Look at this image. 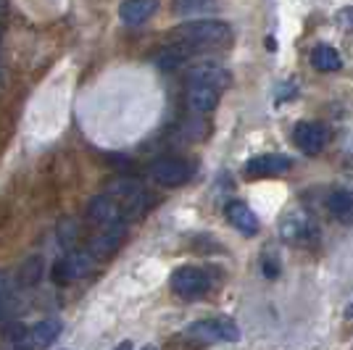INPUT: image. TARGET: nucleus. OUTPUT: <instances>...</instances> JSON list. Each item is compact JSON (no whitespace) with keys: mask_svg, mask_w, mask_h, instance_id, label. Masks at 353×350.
I'll return each mask as SVG.
<instances>
[{"mask_svg":"<svg viewBox=\"0 0 353 350\" xmlns=\"http://www.w3.org/2000/svg\"><path fill=\"white\" fill-rule=\"evenodd\" d=\"M174 40L190 45L195 50H208V48H221L230 43L232 30H230V24L216 21V19H198V21L179 24L174 30Z\"/></svg>","mask_w":353,"mask_h":350,"instance_id":"obj_1","label":"nucleus"},{"mask_svg":"<svg viewBox=\"0 0 353 350\" xmlns=\"http://www.w3.org/2000/svg\"><path fill=\"white\" fill-rule=\"evenodd\" d=\"M214 287V277L203 266H182L172 274V292L182 300H198Z\"/></svg>","mask_w":353,"mask_h":350,"instance_id":"obj_2","label":"nucleus"},{"mask_svg":"<svg viewBox=\"0 0 353 350\" xmlns=\"http://www.w3.org/2000/svg\"><path fill=\"white\" fill-rule=\"evenodd\" d=\"M188 337L192 342H237L240 340V329L235 321L230 319H203L195 321L188 327Z\"/></svg>","mask_w":353,"mask_h":350,"instance_id":"obj_3","label":"nucleus"},{"mask_svg":"<svg viewBox=\"0 0 353 350\" xmlns=\"http://www.w3.org/2000/svg\"><path fill=\"white\" fill-rule=\"evenodd\" d=\"M148 174L161 187H182V185H188L192 179L195 169L182 158H159L150 163Z\"/></svg>","mask_w":353,"mask_h":350,"instance_id":"obj_4","label":"nucleus"},{"mask_svg":"<svg viewBox=\"0 0 353 350\" xmlns=\"http://www.w3.org/2000/svg\"><path fill=\"white\" fill-rule=\"evenodd\" d=\"M280 237L285 243H293V245H314L316 243V224L309 214L303 211H290L285 219L280 221Z\"/></svg>","mask_w":353,"mask_h":350,"instance_id":"obj_5","label":"nucleus"},{"mask_svg":"<svg viewBox=\"0 0 353 350\" xmlns=\"http://www.w3.org/2000/svg\"><path fill=\"white\" fill-rule=\"evenodd\" d=\"M124 237H127V221L105 224V227H101V232L92 237L88 253L92 258H108V256L124 243Z\"/></svg>","mask_w":353,"mask_h":350,"instance_id":"obj_6","label":"nucleus"},{"mask_svg":"<svg viewBox=\"0 0 353 350\" xmlns=\"http://www.w3.org/2000/svg\"><path fill=\"white\" fill-rule=\"evenodd\" d=\"M293 140L303 156H316L327 145V130L316 121H301V124H295Z\"/></svg>","mask_w":353,"mask_h":350,"instance_id":"obj_7","label":"nucleus"},{"mask_svg":"<svg viewBox=\"0 0 353 350\" xmlns=\"http://www.w3.org/2000/svg\"><path fill=\"white\" fill-rule=\"evenodd\" d=\"M293 161L288 156H277V153H264V156H253L245 163V174L250 179H261V176H280L290 172Z\"/></svg>","mask_w":353,"mask_h":350,"instance_id":"obj_8","label":"nucleus"},{"mask_svg":"<svg viewBox=\"0 0 353 350\" xmlns=\"http://www.w3.org/2000/svg\"><path fill=\"white\" fill-rule=\"evenodd\" d=\"M230 82H232L230 72L216 66V63H198V66H192L190 72H188V85H206V88L224 92V90L230 88Z\"/></svg>","mask_w":353,"mask_h":350,"instance_id":"obj_9","label":"nucleus"},{"mask_svg":"<svg viewBox=\"0 0 353 350\" xmlns=\"http://www.w3.org/2000/svg\"><path fill=\"white\" fill-rule=\"evenodd\" d=\"M88 219L98 227H105V224H114V221H124V216H121V208H119L117 200L108 192H103V195H95L90 200Z\"/></svg>","mask_w":353,"mask_h":350,"instance_id":"obj_10","label":"nucleus"},{"mask_svg":"<svg viewBox=\"0 0 353 350\" xmlns=\"http://www.w3.org/2000/svg\"><path fill=\"white\" fill-rule=\"evenodd\" d=\"M159 11V0H124L119 6V19L127 27H140Z\"/></svg>","mask_w":353,"mask_h":350,"instance_id":"obj_11","label":"nucleus"},{"mask_svg":"<svg viewBox=\"0 0 353 350\" xmlns=\"http://www.w3.org/2000/svg\"><path fill=\"white\" fill-rule=\"evenodd\" d=\"M185 98H188L190 111H195V114H211L219 105L221 92L214 88H206V85H188Z\"/></svg>","mask_w":353,"mask_h":350,"instance_id":"obj_12","label":"nucleus"},{"mask_svg":"<svg viewBox=\"0 0 353 350\" xmlns=\"http://www.w3.org/2000/svg\"><path fill=\"white\" fill-rule=\"evenodd\" d=\"M198 50L195 48H190V45H185V43H172V45H166V48H161L159 53H156V63L161 66L163 72H174V69H179L182 63H188V61L195 56Z\"/></svg>","mask_w":353,"mask_h":350,"instance_id":"obj_13","label":"nucleus"},{"mask_svg":"<svg viewBox=\"0 0 353 350\" xmlns=\"http://www.w3.org/2000/svg\"><path fill=\"white\" fill-rule=\"evenodd\" d=\"M224 214H227V221H230L240 234L253 237V234L259 232V219H256V214H253L243 200H232V203L227 205Z\"/></svg>","mask_w":353,"mask_h":350,"instance_id":"obj_14","label":"nucleus"},{"mask_svg":"<svg viewBox=\"0 0 353 350\" xmlns=\"http://www.w3.org/2000/svg\"><path fill=\"white\" fill-rule=\"evenodd\" d=\"M327 208L340 224H353V192L332 190L327 195Z\"/></svg>","mask_w":353,"mask_h":350,"instance_id":"obj_15","label":"nucleus"},{"mask_svg":"<svg viewBox=\"0 0 353 350\" xmlns=\"http://www.w3.org/2000/svg\"><path fill=\"white\" fill-rule=\"evenodd\" d=\"M61 329H63L61 319H43L40 324H34L30 329L32 345H34V348H48V345H53V342L59 340Z\"/></svg>","mask_w":353,"mask_h":350,"instance_id":"obj_16","label":"nucleus"},{"mask_svg":"<svg viewBox=\"0 0 353 350\" xmlns=\"http://www.w3.org/2000/svg\"><path fill=\"white\" fill-rule=\"evenodd\" d=\"M43 274H45V258L40 253H34L30 258H24V263L19 266V287L32 290L34 285H40Z\"/></svg>","mask_w":353,"mask_h":350,"instance_id":"obj_17","label":"nucleus"},{"mask_svg":"<svg viewBox=\"0 0 353 350\" xmlns=\"http://www.w3.org/2000/svg\"><path fill=\"white\" fill-rule=\"evenodd\" d=\"M61 263H63V269H66V277H69V282H74V279L88 277L90 271H92V263H95V258L90 256L88 250H74V253H69L66 258H61Z\"/></svg>","mask_w":353,"mask_h":350,"instance_id":"obj_18","label":"nucleus"},{"mask_svg":"<svg viewBox=\"0 0 353 350\" xmlns=\"http://www.w3.org/2000/svg\"><path fill=\"white\" fill-rule=\"evenodd\" d=\"M311 66H314L316 72L330 74V72H340L343 61H340V53L332 45H316V48L311 50Z\"/></svg>","mask_w":353,"mask_h":350,"instance_id":"obj_19","label":"nucleus"},{"mask_svg":"<svg viewBox=\"0 0 353 350\" xmlns=\"http://www.w3.org/2000/svg\"><path fill=\"white\" fill-rule=\"evenodd\" d=\"M211 0H174V11L176 14H195L201 8H206Z\"/></svg>","mask_w":353,"mask_h":350,"instance_id":"obj_20","label":"nucleus"},{"mask_svg":"<svg viewBox=\"0 0 353 350\" xmlns=\"http://www.w3.org/2000/svg\"><path fill=\"white\" fill-rule=\"evenodd\" d=\"M6 295H8V274L0 271V298H6Z\"/></svg>","mask_w":353,"mask_h":350,"instance_id":"obj_21","label":"nucleus"},{"mask_svg":"<svg viewBox=\"0 0 353 350\" xmlns=\"http://www.w3.org/2000/svg\"><path fill=\"white\" fill-rule=\"evenodd\" d=\"M114 350H132V342H130V340H124V342H119Z\"/></svg>","mask_w":353,"mask_h":350,"instance_id":"obj_22","label":"nucleus"},{"mask_svg":"<svg viewBox=\"0 0 353 350\" xmlns=\"http://www.w3.org/2000/svg\"><path fill=\"white\" fill-rule=\"evenodd\" d=\"M345 316H348V319H353V303L348 306V311H345Z\"/></svg>","mask_w":353,"mask_h":350,"instance_id":"obj_23","label":"nucleus"}]
</instances>
